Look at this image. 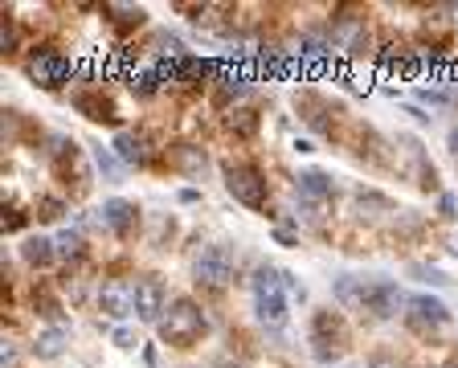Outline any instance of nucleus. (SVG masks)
<instances>
[{
  "mask_svg": "<svg viewBox=\"0 0 458 368\" xmlns=\"http://www.w3.org/2000/svg\"><path fill=\"white\" fill-rule=\"evenodd\" d=\"M303 295V287L291 278L286 270L278 266H258L254 274V307H258V320L270 323V328H283L286 323V295Z\"/></svg>",
  "mask_w": 458,
  "mask_h": 368,
  "instance_id": "1",
  "label": "nucleus"
},
{
  "mask_svg": "<svg viewBox=\"0 0 458 368\" xmlns=\"http://www.w3.org/2000/svg\"><path fill=\"white\" fill-rule=\"evenodd\" d=\"M156 328H160L164 344H172V348H192V344L205 336V312H200L192 299H176Z\"/></svg>",
  "mask_w": 458,
  "mask_h": 368,
  "instance_id": "2",
  "label": "nucleus"
},
{
  "mask_svg": "<svg viewBox=\"0 0 458 368\" xmlns=\"http://www.w3.org/2000/svg\"><path fill=\"white\" fill-rule=\"evenodd\" d=\"M225 193L233 201H242L246 209H262L267 205V180L254 164H229L225 168Z\"/></svg>",
  "mask_w": 458,
  "mask_h": 368,
  "instance_id": "3",
  "label": "nucleus"
},
{
  "mask_svg": "<svg viewBox=\"0 0 458 368\" xmlns=\"http://www.w3.org/2000/svg\"><path fill=\"white\" fill-rule=\"evenodd\" d=\"M311 344H315V356L319 360H332L348 348V328L335 312H319L311 320Z\"/></svg>",
  "mask_w": 458,
  "mask_h": 368,
  "instance_id": "4",
  "label": "nucleus"
},
{
  "mask_svg": "<svg viewBox=\"0 0 458 368\" xmlns=\"http://www.w3.org/2000/svg\"><path fill=\"white\" fill-rule=\"evenodd\" d=\"M192 274H197V283L213 287V291L229 287V278H233V250H229V245H209V250H200Z\"/></svg>",
  "mask_w": 458,
  "mask_h": 368,
  "instance_id": "5",
  "label": "nucleus"
},
{
  "mask_svg": "<svg viewBox=\"0 0 458 368\" xmlns=\"http://www.w3.org/2000/svg\"><path fill=\"white\" fill-rule=\"evenodd\" d=\"M25 74L33 78L38 86H46V90H57L62 82H70V74H74V62H70L66 54H54V49H46V54H33V57H29Z\"/></svg>",
  "mask_w": 458,
  "mask_h": 368,
  "instance_id": "6",
  "label": "nucleus"
},
{
  "mask_svg": "<svg viewBox=\"0 0 458 368\" xmlns=\"http://www.w3.org/2000/svg\"><path fill=\"white\" fill-rule=\"evenodd\" d=\"M405 320H410L413 331H438L442 323L450 320V307L442 299H434V295H410L405 299Z\"/></svg>",
  "mask_w": 458,
  "mask_h": 368,
  "instance_id": "7",
  "label": "nucleus"
},
{
  "mask_svg": "<svg viewBox=\"0 0 458 368\" xmlns=\"http://www.w3.org/2000/svg\"><path fill=\"white\" fill-rule=\"evenodd\" d=\"M164 312H168V291L156 274H143L140 283H135V315L143 323H160Z\"/></svg>",
  "mask_w": 458,
  "mask_h": 368,
  "instance_id": "8",
  "label": "nucleus"
},
{
  "mask_svg": "<svg viewBox=\"0 0 458 368\" xmlns=\"http://www.w3.org/2000/svg\"><path fill=\"white\" fill-rule=\"evenodd\" d=\"M98 312L111 315V320H127L135 312V283L127 278H106L98 287Z\"/></svg>",
  "mask_w": 458,
  "mask_h": 368,
  "instance_id": "9",
  "label": "nucleus"
},
{
  "mask_svg": "<svg viewBox=\"0 0 458 368\" xmlns=\"http://www.w3.org/2000/svg\"><path fill=\"white\" fill-rule=\"evenodd\" d=\"M401 307H405V295L397 291V283H385V278L369 283V295H364V312H372L377 320H393Z\"/></svg>",
  "mask_w": 458,
  "mask_h": 368,
  "instance_id": "10",
  "label": "nucleus"
},
{
  "mask_svg": "<svg viewBox=\"0 0 458 368\" xmlns=\"http://www.w3.org/2000/svg\"><path fill=\"white\" fill-rule=\"evenodd\" d=\"M135 221H140V209H135L131 201H123V197L103 201V226L111 229V234L127 237V234L135 229Z\"/></svg>",
  "mask_w": 458,
  "mask_h": 368,
  "instance_id": "11",
  "label": "nucleus"
},
{
  "mask_svg": "<svg viewBox=\"0 0 458 368\" xmlns=\"http://www.w3.org/2000/svg\"><path fill=\"white\" fill-rule=\"evenodd\" d=\"M332 193H335V180L327 176V172H319V168H307V172H299V197H307V201H332Z\"/></svg>",
  "mask_w": 458,
  "mask_h": 368,
  "instance_id": "12",
  "label": "nucleus"
},
{
  "mask_svg": "<svg viewBox=\"0 0 458 368\" xmlns=\"http://www.w3.org/2000/svg\"><path fill=\"white\" fill-rule=\"evenodd\" d=\"M114 156L123 164H143L148 160V140L140 132H119L114 135Z\"/></svg>",
  "mask_w": 458,
  "mask_h": 368,
  "instance_id": "13",
  "label": "nucleus"
},
{
  "mask_svg": "<svg viewBox=\"0 0 458 368\" xmlns=\"http://www.w3.org/2000/svg\"><path fill=\"white\" fill-rule=\"evenodd\" d=\"M74 107L86 115V119H95V123H114V119H119V115H114V107H111V98H103V95H78Z\"/></svg>",
  "mask_w": 458,
  "mask_h": 368,
  "instance_id": "14",
  "label": "nucleus"
},
{
  "mask_svg": "<svg viewBox=\"0 0 458 368\" xmlns=\"http://www.w3.org/2000/svg\"><path fill=\"white\" fill-rule=\"evenodd\" d=\"M57 254V245L49 242V237H25V245H21V258H25L29 266H49Z\"/></svg>",
  "mask_w": 458,
  "mask_h": 368,
  "instance_id": "15",
  "label": "nucleus"
},
{
  "mask_svg": "<svg viewBox=\"0 0 458 368\" xmlns=\"http://www.w3.org/2000/svg\"><path fill=\"white\" fill-rule=\"evenodd\" d=\"M225 127L233 135H254L258 132V111L254 107H233V111L225 115Z\"/></svg>",
  "mask_w": 458,
  "mask_h": 368,
  "instance_id": "16",
  "label": "nucleus"
},
{
  "mask_svg": "<svg viewBox=\"0 0 458 368\" xmlns=\"http://www.w3.org/2000/svg\"><path fill=\"white\" fill-rule=\"evenodd\" d=\"M33 348H38V356H41V360L62 356V348H66V328H49V331H41Z\"/></svg>",
  "mask_w": 458,
  "mask_h": 368,
  "instance_id": "17",
  "label": "nucleus"
},
{
  "mask_svg": "<svg viewBox=\"0 0 458 368\" xmlns=\"http://www.w3.org/2000/svg\"><path fill=\"white\" fill-rule=\"evenodd\" d=\"M176 164H181V172H189V176H200V172L209 168V156L200 148H189V143H184V148H176Z\"/></svg>",
  "mask_w": 458,
  "mask_h": 368,
  "instance_id": "18",
  "label": "nucleus"
},
{
  "mask_svg": "<svg viewBox=\"0 0 458 368\" xmlns=\"http://www.w3.org/2000/svg\"><path fill=\"white\" fill-rule=\"evenodd\" d=\"M54 245H57V254L62 258H78L86 242H82V234H74V229H62V234L54 237Z\"/></svg>",
  "mask_w": 458,
  "mask_h": 368,
  "instance_id": "19",
  "label": "nucleus"
},
{
  "mask_svg": "<svg viewBox=\"0 0 458 368\" xmlns=\"http://www.w3.org/2000/svg\"><path fill=\"white\" fill-rule=\"evenodd\" d=\"M106 13H114V25H143L148 17L140 4H106Z\"/></svg>",
  "mask_w": 458,
  "mask_h": 368,
  "instance_id": "20",
  "label": "nucleus"
},
{
  "mask_svg": "<svg viewBox=\"0 0 458 368\" xmlns=\"http://www.w3.org/2000/svg\"><path fill=\"white\" fill-rule=\"evenodd\" d=\"M327 49V41L319 38V33H303V38H299V57H319Z\"/></svg>",
  "mask_w": 458,
  "mask_h": 368,
  "instance_id": "21",
  "label": "nucleus"
},
{
  "mask_svg": "<svg viewBox=\"0 0 458 368\" xmlns=\"http://www.w3.org/2000/svg\"><path fill=\"white\" fill-rule=\"evenodd\" d=\"M356 209H360V213H364V209H385V213H389L393 201L381 197V193H356Z\"/></svg>",
  "mask_w": 458,
  "mask_h": 368,
  "instance_id": "22",
  "label": "nucleus"
},
{
  "mask_svg": "<svg viewBox=\"0 0 458 368\" xmlns=\"http://www.w3.org/2000/svg\"><path fill=\"white\" fill-rule=\"evenodd\" d=\"M38 209H41L38 218H46V221H57L62 213H66V205H62L57 197H41V201H38Z\"/></svg>",
  "mask_w": 458,
  "mask_h": 368,
  "instance_id": "23",
  "label": "nucleus"
},
{
  "mask_svg": "<svg viewBox=\"0 0 458 368\" xmlns=\"http://www.w3.org/2000/svg\"><path fill=\"white\" fill-rule=\"evenodd\" d=\"M95 160H98V168H103L106 176H114V160H111V151H106V148H95Z\"/></svg>",
  "mask_w": 458,
  "mask_h": 368,
  "instance_id": "24",
  "label": "nucleus"
},
{
  "mask_svg": "<svg viewBox=\"0 0 458 368\" xmlns=\"http://www.w3.org/2000/svg\"><path fill=\"white\" fill-rule=\"evenodd\" d=\"M114 348H135V336L127 328H119L114 331Z\"/></svg>",
  "mask_w": 458,
  "mask_h": 368,
  "instance_id": "25",
  "label": "nucleus"
},
{
  "mask_svg": "<svg viewBox=\"0 0 458 368\" xmlns=\"http://www.w3.org/2000/svg\"><path fill=\"white\" fill-rule=\"evenodd\" d=\"M4 229H21V213H17V209H9V218H4Z\"/></svg>",
  "mask_w": 458,
  "mask_h": 368,
  "instance_id": "26",
  "label": "nucleus"
},
{
  "mask_svg": "<svg viewBox=\"0 0 458 368\" xmlns=\"http://www.w3.org/2000/svg\"><path fill=\"white\" fill-rule=\"evenodd\" d=\"M369 368H397V364H393L389 356H372V360H369Z\"/></svg>",
  "mask_w": 458,
  "mask_h": 368,
  "instance_id": "27",
  "label": "nucleus"
},
{
  "mask_svg": "<svg viewBox=\"0 0 458 368\" xmlns=\"http://www.w3.org/2000/svg\"><path fill=\"white\" fill-rule=\"evenodd\" d=\"M0 41H4V49H13V46H17V29H4V38H0Z\"/></svg>",
  "mask_w": 458,
  "mask_h": 368,
  "instance_id": "28",
  "label": "nucleus"
},
{
  "mask_svg": "<svg viewBox=\"0 0 458 368\" xmlns=\"http://www.w3.org/2000/svg\"><path fill=\"white\" fill-rule=\"evenodd\" d=\"M450 151H454V156H458V127H454V132H450Z\"/></svg>",
  "mask_w": 458,
  "mask_h": 368,
  "instance_id": "29",
  "label": "nucleus"
},
{
  "mask_svg": "<svg viewBox=\"0 0 458 368\" xmlns=\"http://www.w3.org/2000/svg\"><path fill=\"white\" fill-rule=\"evenodd\" d=\"M221 368H246V364H238V360H225V364H221Z\"/></svg>",
  "mask_w": 458,
  "mask_h": 368,
  "instance_id": "30",
  "label": "nucleus"
}]
</instances>
